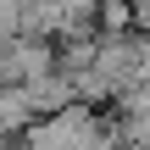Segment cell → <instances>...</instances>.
<instances>
[{
  "label": "cell",
  "instance_id": "obj_4",
  "mask_svg": "<svg viewBox=\"0 0 150 150\" xmlns=\"http://www.w3.org/2000/svg\"><path fill=\"white\" fill-rule=\"evenodd\" d=\"M89 22H95V33H128L139 17H134V6H128V0H95Z\"/></svg>",
  "mask_w": 150,
  "mask_h": 150
},
{
  "label": "cell",
  "instance_id": "obj_2",
  "mask_svg": "<svg viewBox=\"0 0 150 150\" xmlns=\"http://www.w3.org/2000/svg\"><path fill=\"white\" fill-rule=\"evenodd\" d=\"M22 95H28L33 117L61 111L67 100H78V95H72V78H67V72H56V67H50V72H39V78H28V83H22Z\"/></svg>",
  "mask_w": 150,
  "mask_h": 150
},
{
  "label": "cell",
  "instance_id": "obj_1",
  "mask_svg": "<svg viewBox=\"0 0 150 150\" xmlns=\"http://www.w3.org/2000/svg\"><path fill=\"white\" fill-rule=\"evenodd\" d=\"M22 150H122L117 117L95 111L89 100H67L61 111H45L22 128Z\"/></svg>",
  "mask_w": 150,
  "mask_h": 150
},
{
  "label": "cell",
  "instance_id": "obj_3",
  "mask_svg": "<svg viewBox=\"0 0 150 150\" xmlns=\"http://www.w3.org/2000/svg\"><path fill=\"white\" fill-rule=\"evenodd\" d=\"M28 122H33V106H28L22 83H0V134L11 139V134H22Z\"/></svg>",
  "mask_w": 150,
  "mask_h": 150
},
{
  "label": "cell",
  "instance_id": "obj_5",
  "mask_svg": "<svg viewBox=\"0 0 150 150\" xmlns=\"http://www.w3.org/2000/svg\"><path fill=\"white\" fill-rule=\"evenodd\" d=\"M0 139H6V134H0Z\"/></svg>",
  "mask_w": 150,
  "mask_h": 150
}]
</instances>
